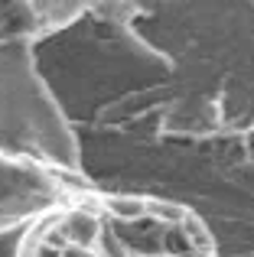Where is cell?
<instances>
[{"instance_id":"1","label":"cell","mask_w":254,"mask_h":257,"mask_svg":"<svg viewBox=\"0 0 254 257\" xmlns=\"http://www.w3.org/2000/svg\"><path fill=\"white\" fill-rule=\"evenodd\" d=\"M65 234H69L75 244H91L98 234V221L91 218V215H72L69 221H65Z\"/></svg>"},{"instance_id":"2","label":"cell","mask_w":254,"mask_h":257,"mask_svg":"<svg viewBox=\"0 0 254 257\" xmlns=\"http://www.w3.org/2000/svg\"><path fill=\"white\" fill-rule=\"evenodd\" d=\"M111 212L121 215V218H140L147 212V205L144 202H134V199H114L111 202Z\"/></svg>"},{"instance_id":"3","label":"cell","mask_w":254,"mask_h":257,"mask_svg":"<svg viewBox=\"0 0 254 257\" xmlns=\"http://www.w3.org/2000/svg\"><path fill=\"white\" fill-rule=\"evenodd\" d=\"M62 257H91L88 251H82V247H72V251H65Z\"/></svg>"}]
</instances>
